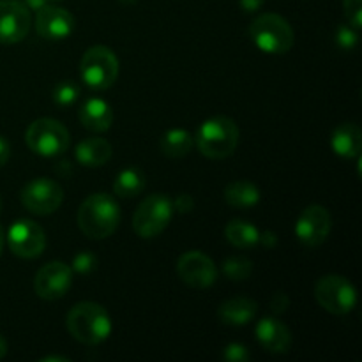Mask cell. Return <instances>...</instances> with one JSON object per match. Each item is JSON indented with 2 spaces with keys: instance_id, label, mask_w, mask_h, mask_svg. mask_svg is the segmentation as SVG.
<instances>
[{
  "instance_id": "17",
  "label": "cell",
  "mask_w": 362,
  "mask_h": 362,
  "mask_svg": "<svg viewBox=\"0 0 362 362\" xmlns=\"http://www.w3.org/2000/svg\"><path fill=\"white\" fill-rule=\"evenodd\" d=\"M78 117H80L81 126L92 133H105L112 127L113 122L112 106L105 99L99 98L87 99L78 110Z\"/></svg>"
},
{
  "instance_id": "11",
  "label": "cell",
  "mask_w": 362,
  "mask_h": 362,
  "mask_svg": "<svg viewBox=\"0 0 362 362\" xmlns=\"http://www.w3.org/2000/svg\"><path fill=\"white\" fill-rule=\"evenodd\" d=\"M177 274L180 281H184L191 288L204 290L216 283L218 267L212 258L202 251H187L177 260Z\"/></svg>"
},
{
  "instance_id": "10",
  "label": "cell",
  "mask_w": 362,
  "mask_h": 362,
  "mask_svg": "<svg viewBox=\"0 0 362 362\" xmlns=\"http://www.w3.org/2000/svg\"><path fill=\"white\" fill-rule=\"evenodd\" d=\"M332 228L331 214L322 205H310L300 212L296 223V237L304 247H317L327 240Z\"/></svg>"
},
{
  "instance_id": "28",
  "label": "cell",
  "mask_w": 362,
  "mask_h": 362,
  "mask_svg": "<svg viewBox=\"0 0 362 362\" xmlns=\"http://www.w3.org/2000/svg\"><path fill=\"white\" fill-rule=\"evenodd\" d=\"M95 267H98V258H95V255L87 253V251L78 253L76 257L73 258V264H71L73 272H76V274H81V276L90 274V272L95 271Z\"/></svg>"
},
{
  "instance_id": "15",
  "label": "cell",
  "mask_w": 362,
  "mask_h": 362,
  "mask_svg": "<svg viewBox=\"0 0 362 362\" xmlns=\"http://www.w3.org/2000/svg\"><path fill=\"white\" fill-rule=\"evenodd\" d=\"M76 20L67 9L46 4L35 13V32L48 41H62L74 32Z\"/></svg>"
},
{
  "instance_id": "18",
  "label": "cell",
  "mask_w": 362,
  "mask_h": 362,
  "mask_svg": "<svg viewBox=\"0 0 362 362\" xmlns=\"http://www.w3.org/2000/svg\"><path fill=\"white\" fill-rule=\"evenodd\" d=\"M257 313V300L250 299V297H233L219 306L218 318L221 320V324L230 325V327H240V325H246L255 320Z\"/></svg>"
},
{
  "instance_id": "37",
  "label": "cell",
  "mask_w": 362,
  "mask_h": 362,
  "mask_svg": "<svg viewBox=\"0 0 362 362\" xmlns=\"http://www.w3.org/2000/svg\"><path fill=\"white\" fill-rule=\"evenodd\" d=\"M71 359L67 357H59V356H48V357H42L41 362H69Z\"/></svg>"
},
{
  "instance_id": "34",
  "label": "cell",
  "mask_w": 362,
  "mask_h": 362,
  "mask_svg": "<svg viewBox=\"0 0 362 362\" xmlns=\"http://www.w3.org/2000/svg\"><path fill=\"white\" fill-rule=\"evenodd\" d=\"M9 158H11L9 141H7L4 136H0V168H2L7 161H9Z\"/></svg>"
},
{
  "instance_id": "9",
  "label": "cell",
  "mask_w": 362,
  "mask_h": 362,
  "mask_svg": "<svg viewBox=\"0 0 362 362\" xmlns=\"http://www.w3.org/2000/svg\"><path fill=\"white\" fill-rule=\"evenodd\" d=\"M20 200L28 212L37 216H48L59 211L64 202V189L55 180L39 177L30 180L21 189Z\"/></svg>"
},
{
  "instance_id": "24",
  "label": "cell",
  "mask_w": 362,
  "mask_h": 362,
  "mask_svg": "<svg viewBox=\"0 0 362 362\" xmlns=\"http://www.w3.org/2000/svg\"><path fill=\"white\" fill-rule=\"evenodd\" d=\"M145 184H147L145 173L129 166V168H124L122 172H119V175L115 177L113 191L120 198H134L145 189Z\"/></svg>"
},
{
  "instance_id": "21",
  "label": "cell",
  "mask_w": 362,
  "mask_h": 362,
  "mask_svg": "<svg viewBox=\"0 0 362 362\" xmlns=\"http://www.w3.org/2000/svg\"><path fill=\"white\" fill-rule=\"evenodd\" d=\"M260 189L250 180H235L225 189V200L230 207L251 209L260 204Z\"/></svg>"
},
{
  "instance_id": "1",
  "label": "cell",
  "mask_w": 362,
  "mask_h": 362,
  "mask_svg": "<svg viewBox=\"0 0 362 362\" xmlns=\"http://www.w3.org/2000/svg\"><path fill=\"white\" fill-rule=\"evenodd\" d=\"M78 228L88 239L101 240L113 235L120 223V207L113 197L95 193L85 198L76 214Z\"/></svg>"
},
{
  "instance_id": "12",
  "label": "cell",
  "mask_w": 362,
  "mask_h": 362,
  "mask_svg": "<svg viewBox=\"0 0 362 362\" xmlns=\"http://www.w3.org/2000/svg\"><path fill=\"white\" fill-rule=\"evenodd\" d=\"M7 243H9V250L16 257L30 260V258L39 257L45 251V230L32 219H18L11 225Z\"/></svg>"
},
{
  "instance_id": "27",
  "label": "cell",
  "mask_w": 362,
  "mask_h": 362,
  "mask_svg": "<svg viewBox=\"0 0 362 362\" xmlns=\"http://www.w3.org/2000/svg\"><path fill=\"white\" fill-rule=\"evenodd\" d=\"M357 32L359 30H356L352 25H341L338 32H336V42H338L339 48L345 49V52H352L357 46V42H359V34Z\"/></svg>"
},
{
  "instance_id": "26",
  "label": "cell",
  "mask_w": 362,
  "mask_h": 362,
  "mask_svg": "<svg viewBox=\"0 0 362 362\" xmlns=\"http://www.w3.org/2000/svg\"><path fill=\"white\" fill-rule=\"evenodd\" d=\"M223 272L232 281H244L253 272V262L244 257H230L223 264Z\"/></svg>"
},
{
  "instance_id": "4",
  "label": "cell",
  "mask_w": 362,
  "mask_h": 362,
  "mask_svg": "<svg viewBox=\"0 0 362 362\" xmlns=\"http://www.w3.org/2000/svg\"><path fill=\"white\" fill-rule=\"evenodd\" d=\"M250 37L262 52L283 55L293 46V28L279 14L264 13L250 25Z\"/></svg>"
},
{
  "instance_id": "32",
  "label": "cell",
  "mask_w": 362,
  "mask_h": 362,
  "mask_svg": "<svg viewBox=\"0 0 362 362\" xmlns=\"http://www.w3.org/2000/svg\"><path fill=\"white\" fill-rule=\"evenodd\" d=\"M288 304H290L288 297H286L285 293L278 292L274 297H272V300H271V310L274 311V313H283V311H285L286 308H288Z\"/></svg>"
},
{
  "instance_id": "6",
  "label": "cell",
  "mask_w": 362,
  "mask_h": 362,
  "mask_svg": "<svg viewBox=\"0 0 362 362\" xmlns=\"http://www.w3.org/2000/svg\"><path fill=\"white\" fill-rule=\"evenodd\" d=\"M172 218V200L165 194H151L138 205L133 216V230L141 239H154L168 228Z\"/></svg>"
},
{
  "instance_id": "35",
  "label": "cell",
  "mask_w": 362,
  "mask_h": 362,
  "mask_svg": "<svg viewBox=\"0 0 362 362\" xmlns=\"http://www.w3.org/2000/svg\"><path fill=\"white\" fill-rule=\"evenodd\" d=\"M260 243L264 244L265 247H269V250H271V247H274L276 244H278V237H276L272 232H264V233H260Z\"/></svg>"
},
{
  "instance_id": "22",
  "label": "cell",
  "mask_w": 362,
  "mask_h": 362,
  "mask_svg": "<svg viewBox=\"0 0 362 362\" xmlns=\"http://www.w3.org/2000/svg\"><path fill=\"white\" fill-rule=\"evenodd\" d=\"M225 237L233 247H239V250H253L260 244V232L257 226L243 219H232L226 225Z\"/></svg>"
},
{
  "instance_id": "30",
  "label": "cell",
  "mask_w": 362,
  "mask_h": 362,
  "mask_svg": "<svg viewBox=\"0 0 362 362\" xmlns=\"http://www.w3.org/2000/svg\"><path fill=\"white\" fill-rule=\"evenodd\" d=\"M223 357L230 362H246L250 361L251 354L247 352V349L240 343H230L225 350H223Z\"/></svg>"
},
{
  "instance_id": "41",
  "label": "cell",
  "mask_w": 362,
  "mask_h": 362,
  "mask_svg": "<svg viewBox=\"0 0 362 362\" xmlns=\"http://www.w3.org/2000/svg\"><path fill=\"white\" fill-rule=\"evenodd\" d=\"M49 2H60V0H49Z\"/></svg>"
},
{
  "instance_id": "39",
  "label": "cell",
  "mask_w": 362,
  "mask_h": 362,
  "mask_svg": "<svg viewBox=\"0 0 362 362\" xmlns=\"http://www.w3.org/2000/svg\"><path fill=\"white\" fill-rule=\"evenodd\" d=\"M4 244H6V233H4V228L0 226V255L4 251Z\"/></svg>"
},
{
  "instance_id": "23",
  "label": "cell",
  "mask_w": 362,
  "mask_h": 362,
  "mask_svg": "<svg viewBox=\"0 0 362 362\" xmlns=\"http://www.w3.org/2000/svg\"><path fill=\"white\" fill-rule=\"evenodd\" d=\"M193 134L187 129H180V127L166 131L161 138V152L172 159L187 156L191 152V148H193Z\"/></svg>"
},
{
  "instance_id": "7",
  "label": "cell",
  "mask_w": 362,
  "mask_h": 362,
  "mask_svg": "<svg viewBox=\"0 0 362 362\" xmlns=\"http://www.w3.org/2000/svg\"><path fill=\"white\" fill-rule=\"evenodd\" d=\"M25 141L34 154L53 158L69 147V131L62 122L49 117L34 120L25 133Z\"/></svg>"
},
{
  "instance_id": "38",
  "label": "cell",
  "mask_w": 362,
  "mask_h": 362,
  "mask_svg": "<svg viewBox=\"0 0 362 362\" xmlns=\"http://www.w3.org/2000/svg\"><path fill=\"white\" fill-rule=\"evenodd\" d=\"M7 354V341L2 334H0V359H4Z\"/></svg>"
},
{
  "instance_id": "19",
  "label": "cell",
  "mask_w": 362,
  "mask_h": 362,
  "mask_svg": "<svg viewBox=\"0 0 362 362\" xmlns=\"http://www.w3.org/2000/svg\"><path fill=\"white\" fill-rule=\"evenodd\" d=\"M332 152L345 159L361 158L362 133L361 127L354 122H343L332 131L331 136Z\"/></svg>"
},
{
  "instance_id": "36",
  "label": "cell",
  "mask_w": 362,
  "mask_h": 362,
  "mask_svg": "<svg viewBox=\"0 0 362 362\" xmlns=\"http://www.w3.org/2000/svg\"><path fill=\"white\" fill-rule=\"evenodd\" d=\"M21 2L25 4V7H27L28 11H35V13H37L39 9H42V7L46 6V4H49V0H21Z\"/></svg>"
},
{
  "instance_id": "40",
  "label": "cell",
  "mask_w": 362,
  "mask_h": 362,
  "mask_svg": "<svg viewBox=\"0 0 362 362\" xmlns=\"http://www.w3.org/2000/svg\"><path fill=\"white\" fill-rule=\"evenodd\" d=\"M120 4H124V6H133V4H136L138 0H119Z\"/></svg>"
},
{
  "instance_id": "42",
  "label": "cell",
  "mask_w": 362,
  "mask_h": 362,
  "mask_svg": "<svg viewBox=\"0 0 362 362\" xmlns=\"http://www.w3.org/2000/svg\"><path fill=\"white\" fill-rule=\"evenodd\" d=\"M0 207H2V202H0Z\"/></svg>"
},
{
  "instance_id": "14",
  "label": "cell",
  "mask_w": 362,
  "mask_h": 362,
  "mask_svg": "<svg viewBox=\"0 0 362 362\" xmlns=\"http://www.w3.org/2000/svg\"><path fill=\"white\" fill-rule=\"evenodd\" d=\"M73 283V269L64 262L42 265L34 278V290L45 300H57L66 296Z\"/></svg>"
},
{
  "instance_id": "5",
  "label": "cell",
  "mask_w": 362,
  "mask_h": 362,
  "mask_svg": "<svg viewBox=\"0 0 362 362\" xmlns=\"http://www.w3.org/2000/svg\"><path fill=\"white\" fill-rule=\"evenodd\" d=\"M119 59L108 46H90L80 60V76L92 90H106L119 78Z\"/></svg>"
},
{
  "instance_id": "25",
  "label": "cell",
  "mask_w": 362,
  "mask_h": 362,
  "mask_svg": "<svg viewBox=\"0 0 362 362\" xmlns=\"http://www.w3.org/2000/svg\"><path fill=\"white\" fill-rule=\"evenodd\" d=\"M81 88L80 85L74 83L71 80L59 81V83L53 87L52 90V99L59 108H67V106L76 105V101L80 99Z\"/></svg>"
},
{
  "instance_id": "2",
  "label": "cell",
  "mask_w": 362,
  "mask_h": 362,
  "mask_svg": "<svg viewBox=\"0 0 362 362\" xmlns=\"http://www.w3.org/2000/svg\"><path fill=\"white\" fill-rule=\"evenodd\" d=\"M66 327L81 345L95 346L105 341L112 332V318L101 304L83 300L74 304L69 310L66 317Z\"/></svg>"
},
{
  "instance_id": "33",
  "label": "cell",
  "mask_w": 362,
  "mask_h": 362,
  "mask_svg": "<svg viewBox=\"0 0 362 362\" xmlns=\"http://www.w3.org/2000/svg\"><path fill=\"white\" fill-rule=\"evenodd\" d=\"M240 7H243L244 13L251 14V13H257L262 6L265 4V0H239Z\"/></svg>"
},
{
  "instance_id": "3",
  "label": "cell",
  "mask_w": 362,
  "mask_h": 362,
  "mask_svg": "<svg viewBox=\"0 0 362 362\" xmlns=\"http://www.w3.org/2000/svg\"><path fill=\"white\" fill-rule=\"evenodd\" d=\"M194 145L209 159H225L239 145V126L230 117L218 115L207 119L194 134Z\"/></svg>"
},
{
  "instance_id": "16",
  "label": "cell",
  "mask_w": 362,
  "mask_h": 362,
  "mask_svg": "<svg viewBox=\"0 0 362 362\" xmlns=\"http://www.w3.org/2000/svg\"><path fill=\"white\" fill-rule=\"evenodd\" d=\"M257 339L271 354H286L292 346V332L278 318L267 317L258 322Z\"/></svg>"
},
{
  "instance_id": "13",
  "label": "cell",
  "mask_w": 362,
  "mask_h": 362,
  "mask_svg": "<svg viewBox=\"0 0 362 362\" xmlns=\"http://www.w3.org/2000/svg\"><path fill=\"white\" fill-rule=\"evenodd\" d=\"M32 16L21 0H0V45H16L27 37Z\"/></svg>"
},
{
  "instance_id": "31",
  "label": "cell",
  "mask_w": 362,
  "mask_h": 362,
  "mask_svg": "<svg viewBox=\"0 0 362 362\" xmlns=\"http://www.w3.org/2000/svg\"><path fill=\"white\" fill-rule=\"evenodd\" d=\"M173 204V211H179L180 214H187V212L193 211L194 207V200L189 197V194H180L179 198H177L175 202H172Z\"/></svg>"
},
{
  "instance_id": "20",
  "label": "cell",
  "mask_w": 362,
  "mask_h": 362,
  "mask_svg": "<svg viewBox=\"0 0 362 362\" xmlns=\"http://www.w3.org/2000/svg\"><path fill=\"white\" fill-rule=\"evenodd\" d=\"M74 158L87 168H98L112 159V144L105 138H85L74 148Z\"/></svg>"
},
{
  "instance_id": "29",
  "label": "cell",
  "mask_w": 362,
  "mask_h": 362,
  "mask_svg": "<svg viewBox=\"0 0 362 362\" xmlns=\"http://www.w3.org/2000/svg\"><path fill=\"white\" fill-rule=\"evenodd\" d=\"M345 7V16L349 18V25H352L356 30L362 27V0H343Z\"/></svg>"
},
{
  "instance_id": "8",
  "label": "cell",
  "mask_w": 362,
  "mask_h": 362,
  "mask_svg": "<svg viewBox=\"0 0 362 362\" xmlns=\"http://www.w3.org/2000/svg\"><path fill=\"white\" fill-rule=\"evenodd\" d=\"M315 299L332 315H349L357 306L356 286L339 274H327L315 285Z\"/></svg>"
}]
</instances>
